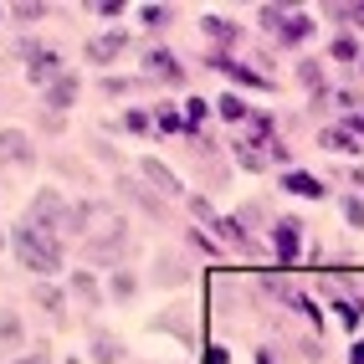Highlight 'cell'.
<instances>
[{
  "instance_id": "obj_7",
  "label": "cell",
  "mask_w": 364,
  "mask_h": 364,
  "mask_svg": "<svg viewBox=\"0 0 364 364\" xmlns=\"http://www.w3.org/2000/svg\"><path fill=\"white\" fill-rule=\"evenodd\" d=\"M154 282H159V287H185V282H190V262H185L180 252H159V257H154Z\"/></svg>"
},
{
  "instance_id": "obj_17",
  "label": "cell",
  "mask_w": 364,
  "mask_h": 364,
  "mask_svg": "<svg viewBox=\"0 0 364 364\" xmlns=\"http://www.w3.org/2000/svg\"><path fill=\"white\" fill-rule=\"evenodd\" d=\"M210 62H215V67H221V72H226V77H236V82H247V87H272V82H267V77H257V72H247V67H241V62H231V57H221V52H215Z\"/></svg>"
},
{
  "instance_id": "obj_37",
  "label": "cell",
  "mask_w": 364,
  "mask_h": 364,
  "mask_svg": "<svg viewBox=\"0 0 364 364\" xmlns=\"http://www.w3.org/2000/svg\"><path fill=\"white\" fill-rule=\"evenodd\" d=\"M11 16H16V21H36V16H41V6H11Z\"/></svg>"
},
{
  "instance_id": "obj_26",
  "label": "cell",
  "mask_w": 364,
  "mask_h": 364,
  "mask_svg": "<svg viewBox=\"0 0 364 364\" xmlns=\"http://www.w3.org/2000/svg\"><path fill=\"white\" fill-rule=\"evenodd\" d=\"M154 124H159V129H185V118H180L175 103H159V108H154Z\"/></svg>"
},
{
  "instance_id": "obj_40",
  "label": "cell",
  "mask_w": 364,
  "mask_h": 364,
  "mask_svg": "<svg viewBox=\"0 0 364 364\" xmlns=\"http://www.w3.org/2000/svg\"><path fill=\"white\" fill-rule=\"evenodd\" d=\"M11 364H52L46 354H21V359H11Z\"/></svg>"
},
{
  "instance_id": "obj_36",
  "label": "cell",
  "mask_w": 364,
  "mask_h": 364,
  "mask_svg": "<svg viewBox=\"0 0 364 364\" xmlns=\"http://www.w3.org/2000/svg\"><path fill=\"white\" fill-rule=\"evenodd\" d=\"M124 124H129V129H134V134H144V129H149V118H144V108H134V113H129V118H124Z\"/></svg>"
},
{
  "instance_id": "obj_16",
  "label": "cell",
  "mask_w": 364,
  "mask_h": 364,
  "mask_svg": "<svg viewBox=\"0 0 364 364\" xmlns=\"http://www.w3.org/2000/svg\"><path fill=\"white\" fill-rule=\"evenodd\" d=\"M282 190H293V196L318 200V196H323V180H313V175H303V169H293V175H282Z\"/></svg>"
},
{
  "instance_id": "obj_15",
  "label": "cell",
  "mask_w": 364,
  "mask_h": 364,
  "mask_svg": "<svg viewBox=\"0 0 364 364\" xmlns=\"http://www.w3.org/2000/svg\"><path fill=\"white\" fill-rule=\"evenodd\" d=\"M210 231L221 236L226 247H241V252H247V226H241L236 215H215V221H210Z\"/></svg>"
},
{
  "instance_id": "obj_34",
  "label": "cell",
  "mask_w": 364,
  "mask_h": 364,
  "mask_svg": "<svg viewBox=\"0 0 364 364\" xmlns=\"http://www.w3.org/2000/svg\"><path fill=\"white\" fill-rule=\"evenodd\" d=\"M333 16H344V21H354V26H359V31H364V6H338V11H333Z\"/></svg>"
},
{
  "instance_id": "obj_18",
  "label": "cell",
  "mask_w": 364,
  "mask_h": 364,
  "mask_svg": "<svg viewBox=\"0 0 364 364\" xmlns=\"http://www.w3.org/2000/svg\"><path fill=\"white\" fill-rule=\"evenodd\" d=\"M92 359H98V364H118V359H124V344L98 328V333H92Z\"/></svg>"
},
{
  "instance_id": "obj_5",
  "label": "cell",
  "mask_w": 364,
  "mask_h": 364,
  "mask_svg": "<svg viewBox=\"0 0 364 364\" xmlns=\"http://www.w3.org/2000/svg\"><path fill=\"white\" fill-rule=\"evenodd\" d=\"M272 257H277L282 267H293V262L303 257V226H298V221H277V226H272Z\"/></svg>"
},
{
  "instance_id": "obj_30",
  "label": "cell",
  "mask_w": 364,
  "mask_h": 364,
  "mask_svg": "<svg viewBox=\"0 0 364 364\" xmlns=\"http://www.w3.org/2000/svg\"><path fill=\"white\" fill-rule=\"evenodd\" d=\"M185 200H190V215H196V221H215V210H210L205 196H185Z\"/></svg>"
},
{
  "instance_id": "obj_41",
  "label": "cell",
  "mask_w": 364,
  "mask_h": 364,
  "mask_svg": "<svg viewBox=\"0 0 364 364\" xmlns=\"http://www.w3.org/2000/svg\"><path fill=\"white\" fill-rule=\"evenodd\" d=\"M354 364H364V344H359V349H354Z\"/></svg>"
},
{
  "instance_id": "obj_20",
  "label": "cell",
  "mask_w": 364,
  "mask_h": 364,
  "mask_svg": "<svg viewBox=\"0 0 364 364\" xmlns=\"http://www.w3.org/2000/svg\"><path fill=\"white\" fill-rule=\"evenodd\" d=\"M134 293H139V282H134V272H124V267H118V272L108 277V298H113V303H129Z\"/></svg>"
},
{
  "instance_id": "obj_28",
  "label": "cell",
  "mask_w": 364,
  "mask_h": 364,
  "mask_svg": "<svg viewBox=\"0 0 364 364\" xmlns=\"http://www.w3.org/2000/svg\"><path fill=\"white\" fill-rule=\"evenodd\" d=\"M344 221H349L354 231H364V200H354V196L344 200Z\"/></svg>"
},
{
  "instance_id": "obj_22",
  "label": "cell",
  "mask_w": 364,
  "mask_h": 364,
  "mask_svg": "<svg viewBox=\"0 0 364 364\" xmlns=\"http://www.w3.org/2000/svg\"><path fill=\"white\" fill-rule=\"evenodd\" d=\"M21 338H26V323L16 313H0V344H21Z\"/></svg>"
},
{
  "instance_id": "obj_24",
  "label": "cell",
  "mask_w": 364,
  "mask_h": 364,
  "mask_svg": "<svg viewBox=\"0 0 364 364\" xmlns=\"http://www.w3.org/2000/svg\"><path fill=\"white\" fill-rule=\"evenodd\" d=\"M205 118H210V103H205V98H190V103H185V129H200Z\"/></svg>"
},
{
  "instance_id": "obj_9",
  "label": "cell",
  "mask_w": 364,
  "mask_h": 364,
  "mask_svg": "<svg viewBox=\"0 0 364 364\" xmlns=\"http://www.w3.org/2000/svg\"><path fill=\"white\" fill-rule=\"evenodd\" d=\"M26 77H31V82H41V92H46V87H52V82L62 77V62H57V52L36 46V52H31V62H26Z\"/></svg>"
},
{
  "instance_id": "obj_33",
  "label": "cell",
  "mask_w": 364,
  "mask_h": 364,
  "mask_svg": "<svg viewBox=\"0 0 364 364\" xmlns=\"http://www.w3.org/2000/svg\"><path fill=\"white\" fill-rule=\"evenodd\" d=\"M190 247H200L205 257H215V252H221V247H215V241H210V236H205L200 226H196V231H190Z\"/></svg>"
},
{
  "instance_id": "obj_13",
  "label": "cell",
  "mask_w": 364,
  "mask_h": 364,
  "mask_svg": "<svg viewBox=\"0 0 364 364\" xmlns=\"http://www.w3.org/2000/svg\"><path fill=\"white\" fill-rule=\"evenodd\" d=\"M31 298L41 303V313H46V318H57V323L67 318V298H62V287H52V282H36V287H31Z\"/></svg>"
},
{
  "instance_id": "obj_31",
  "label": "cell",
  "mask_w": 364,
  "mask_h": 364,
  "mask_svg": "<svg viewBox=\"0 0 364 364\" xmlns=\"http://www.w3.org/2000/svg\"><path fill=\"white\" fill-rule=\"evenodd\" d=\"M298 77H303L308 87H318V82H323V67H318V62H298Z\"/></svg>"
},
{
  "instance_id": "obj_32",
  "label": "cell",
  "mask_w": 364,
  "mask_h": 364,
  "mask_svg": "<svg viewBox=\"0 0 364 364\" xmlns=\"http://www.w3.org/2000/svg\"><path fill=\"white\" fill-rule=\"evenodd\" d=\"M282 16H287V11H277V6H262V26L277 36V31H282Z\"/></svg>"
},
{
  "instance_id": "obj_8",
  "label": "cell",
  "mask_w": 364,
  "mask_h": 364,
  "mask_svg": "<svg viewBox=\"0 0 364 364\" xmlns=\"http://www.w3.org/2000/svg\"><path fill=\"white\" fill-rule=\"evenodd\" d=\"M77 92H82V77H77V72H62V77L46 87V108H52V113H67L72 103H77Z\"/></svg>"
},
{
  "instance_id": "obj_4",
  "label": "cell",
  "mask_w": 364,
  "mask_h": 364,
  "mask_svg": "<svg viewBox=\"0 0 364 364\" xmlns=\"http://www.w3.org/2000/svg\"><path fill=\"white\" fill-rule=\"evenodd\" d=\"M36 159V144L26 129H0V164H11V169H26Z\"/></svg>"
},
{
  "instance_id": "obj_3",
  "label": "cell",
  "mask_w": 364,
  "mask_h": 364,
  "mask_svg": "<svg viewBox=\"0 0 364 364\" xmlns=\"http://www.w3.org/2000/svg\"><path fill=\"white\" fill-rule=\"evenodd\" d=\"M124 52H129V31H98V36H87V46H82V57L92 67H108V62H118Z\"/></svg>"
},
{
  "instance_id": "obj_27",
  "label": "cell",
  "mask_w": 364,
  "mask_h": 364,
  "mask_svg": "<svg viewBox=\"0 0 364 364\" xmlns=\"http://www.w3.org/2000/svg\"><path fill=\"white\" fill-rule=\"evenodd\" d=\"M241 134H252V139H267V134H272V118H267V113H252Z\"/></svg>"
},
{
  "instance_id": "obj_14",
  "label": "cell",
  "mask_w": 364,
  "mask_h": 364,
  "mask_svg": "<svg viewBox=\"0 0 364 364\" xmlns=\"http://www.w3.org/2000/svg\"><path fill=\"white\" fill-rule=\"evenodd\" d=\"M67 293L77 298V303H82L87 313H92V308H103V293H98V282H92L87 272H77V277H72V282H67Z\"/></svg>"
},
{
  "instance_id": "obj_29",
  "label": "cell",
  "mask_w": 364,
  "mask_h": 364,
  "mask_svg": "<svg viewBox=\"0 0 364 364\" xmlns=\"http://www.w3.org/2000/svg\"><path fill=\"white\" fill-rule=\"evenodd\" d=\"M139 16H144V26H149V31H159L164 21H169V11H164V6H144Z\"/></svg>"
},
{
  "instance_id": "obj_6",
  "label": "cell",
  "mask_w": 364,
  "mask_h": 364,
  "mask_svg": "<svg viewBox=\"0 0 364 364\" xmlns=\"http://www.w3.org/2000/svg\"><path fill=\"white\" fill-rule=\"evenodd\" d=\"M139 175H144V185H149L159 200H164V196H185V185L175 180V169H164L159 159H144V164H139Z\"/></svg>"
},
{
  "instance_id": "obj_35",
  "label": "cell",
  "mask_w": 364,
  "mask_h": 364,
  "mask_svg": "<svg viewBox=\"0 0 364 364\" xmlns=\"http://www.w3.org/2000/svg\"><path fill=\"white\" fill-rule=\"evenodd\" d=\"M41 129H46V134H62V129H67V118H62V113H52V108H46V118H41Z\"/></svg>"
},
{
  "instance_id": "obj_11",
  "label": "cell",
  "mask_w": 364,
  "mask_h": 364,
  "mask_svg": "<svg viewBox=\"0 0 364 364\" xmlns=\"http://www.w3.org/2000/svg\"><path fill=\"white\" fill-rule=\"evenodd\" d=\"M118 190H124V196H129L134 205H144L149 215H164V200H154V190L144 185V180H134V175H118Z\"/></svg>"
},
{
  "instance_id": "obj_10",
  "label": "cell",
  "mask_w": 364,
  "mask_h": 364,
  "mask_svg": "<svg viewBox=\"0 0 364 364\" xmlns=\"http://www.w3.org/2000/svg\"><path fill=\"white\" fill-rule=\"evenodd\" d=\"M144 72H149V77H164V82H180V77H185V72H180V57L164 52V46H149V52H144Z\"/></svg>"
},
{
  "instance_id": "obj_38",
  "label": "cell",
  "mask_w": 364,
  "mask_h": 364,
  "mask_svg": "<svg viewBox=\"0 0 364 364\" xmlns=\"http://www.w3.org/2000/svg\"><path fill=\"white\" fill-rule=\"evenodd\" d=\"M349 134H364V108H354V113H349Z\"/></svg>"
},
{
  "instance_id": "obj_39",
  "label": "cell",
  "mask_w": 364,
  "mask_h": 364,
  "mask_svg": "<svg viewBox=\"0 0 364 364\" xmlns=\"http://www.w3.org/2000/svg\"><path fill=\"white\" fill-rule=\"evenodd\" d=\"M205 364H231V359H226V349H205Z\"/></svg>"
},
{
  "instance_id": "obj_42",
  "label": "cell",
  "mask_w": 364,
  "mask_h": 364,
  "mask_svg": "<svg viewBox=\"0 0 364 364\" xmlns=\"http://www.w3.org/2000/svg\"><path fill=\"white\" fill-rule=\"evenodd\" d=\"M0 241H6V236H0Z\"/></svg>"
},
{
  "instance_id": "obj_23",
  "label": "cell",
  "mask_w": 364,
  "mask_h": 364,
  "mask_svg": "<svg viewBox=\"0 0 364 364\" xmlns=\"http://www.w3.org/2000/svg\"><path fill=\"white\" fill-rule=\"evenodd\" d=\"M328 57H333V62H354V57H359V41H354V36H333Z\"/></svg>"
},
{
  "instance_id": "obj_12",
  "label": "cell",
  "mask_w": 364,
  "mask_h": 364,
  "mask_svg": "<svg viewBox=\"0 0 364 364\" xmlns=\"http://www.w3.org/2000/svg\"><path fill=\"white\" fill-rule=\"evenodd\" d=\"M313 36V16H303V11H287L282 16V31H277V41L282 46H303Z\"/></svg>"
},
{
  "instance_id": "obj_21",
  "label": "cell",
  "mask_w": 364,
  "mask_h": 364,
  "mask_svg": "<svg viewBox=\"0 0 364 364\" xmlns=\"http://www.w3.org/2000/svg\"><path fill=\"white\" fill-rule=\"evenodd\" d=\"M215 108H221V118H226V124H241V129H247V118H252V108H247V103H241V98H236V92H226V98H221V103H215Z\"/></svg>"
},
{
  "instance_id": "obj_43",
  "label": "cell",
  "mask_w": 364,
  "mask_h": 364,
  "mask_svg": "<svg viewBox=\"0 0 364 364\" xmlns=\"http://www.w3.org/2000/svg\"><path fill=\"white\" fill-rule=\"evenodd\" d=\"M0 16H6V11H0Z\"/></svg>"
},
{
  "instance_id": "obj_25",
  "label": "cell",
  "mask_w": 364,
  "mask_h": 364,
  "mask_svg": "<svg viewBox=\"0 0 364 364\" xmlns=\"http://www.w3.org/2000/svg\"><path fill=\"white\" fill-rule=\"evenodd\" d=\"M323 144H328V149H338V154H354V134H349V129H323Z\"/></svg>"
},
{
  "instance_id": "obj_2",
  "label": "cell",
  "mask_w": 364,
  "mask_h": 364,
  "mask_svg": "<svg viewBox=\"0 0 364 364\" xmlns=\"http://www.w3.org/2000/svg\"><path fill=\"white\" fill-rule=\"evenodd\" d=\"M77 226H82V247H108V241H129L124 210L108 200H82L77 205Z\"/></svg>"
},
{
  "instance_id": "obj_19",
  "label": "cell",
  "mask_w": 364,
  "mask_h": 364,
  "mask_svg": "<svg viewBox=\"0 0 364 364\" xmlns=\"http://www.w3.org/2000/svg\"><path fill=\"white\" fill-rule=\"evenodd\" d=\"M200 31H205V36H210L215 46H231V41L241 36V31L231 26V21H221V16H205V21H200Z\"/></svg>"
},
{
  "instance_id": "obj_1",
  "label": "cell",
  "mask_w": 364,
  "mask_h": 364,
  "mask_svg": "<svg viewBox=\"0 0 364 364\" xmlns=\"http://www.w3.org/2000/svg\"><path fill=\"white\" fill-rule=\"evenodd\" d=\"M11 252H16V262L26 267V272H31L36 282L57 277L62 267H67V252H62V241H57L52 231H36V226H26V221H21V226L11 231Z\"/></svg>"
}]
</instances>
